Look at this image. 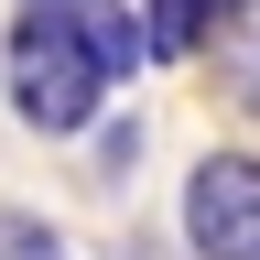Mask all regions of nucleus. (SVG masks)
<instances>
[{"mask_svg": "<svg viewBox=\"0 0 260 260\" xmlns=\"http://www.w3.org/2000/svg\"><path fill=\"white\" fill-rule=\"evenodd\" d=\"M0 76H11V109L32 119V130H87L98 119V98H109V65H98L65 22H44V11H22L11 22V54H0Z\"/></svg>", "mask_w": 260, "mask_h": 260, "instance_id": "obj_1", "label": "nucleus"}, {"mask_svg": "<svg viewBox=\"0 0 260 260\" xmlns=\"http://www.w3.org/2000/svg\"><path fill=\"white\" fill-rule=\"evenodd\" d=\"M184 239L195 260H260V152H206L184 174Z\"/></svg>", "mask_w": 260, "mask_h": 260, "instance_id": "obj_2", "label": "nucleus"}, {"mask_svg": "<svg viewBox=\"0 0 260 260\" xmlns=\"http://www.w3.org/2000/svg\"><path fill=\"white\" fill-rule=\"evenodd\" d=\"M22 11H44V22H65L76 32V44L109 65V76H130V65H141V22L119 11V0H22Z\"/></svg>", "mask_w": 260, "mask_h": 260, "instance_id": "obj_3", "label": "nucleus"}, {"mask_svg": "<svg viewBox=\"0 0 260 260\" xmlns=\"http://www.w3.org/2000/svg\"><path fill=\"white\" fill-rule=\"evenodd\" d=\"M239 11H249V0H152V11H141V54H206Z\"/></svg>", "mask_w": 260, "mask_h": 260, "instance_id": "obj_4", "label": "nucleus"}, {"mask_svg": "<svg viewBox=\"0 0 260 260\" xmlns=\"http://www.w3.org/2000/svg\"><path fill=\"white\" fill-rule=\"evenodd\" d=\"M0 260H65V239L44 217H0Z\"/></svg>", "mask_w": 260, "mask_h": 260, "instance_id": "obj_5", "label": "nucleus"}, {"mask_svg": "<svg viewBox=\"0 0 260 260\" xmlns=\"http://www.w3.org/2000/svg\"><path fill=\"white\" fill-rule=\"evenodd\" d=\"M239 98H249V109H260V44L239 54Z\"/></svg>", "mask_w": 260, "mask_h": 260, "instance_id": "obj_6", "label": "nucleus"}]
</instances>
